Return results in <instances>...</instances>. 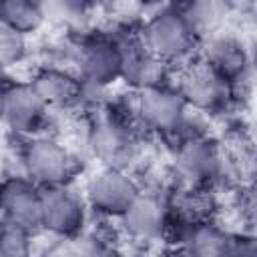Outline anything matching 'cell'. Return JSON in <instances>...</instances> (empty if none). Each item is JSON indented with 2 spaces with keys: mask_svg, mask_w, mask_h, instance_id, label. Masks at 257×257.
Instances as JSON below:
<instances>
[{
  "mask_svg": "<svg viewBox=\"0 0 257 257\" xmlns=\"http://www.w3.org/2000/svg\"><path fill=\"white\" fill-rule=\"evenodd\" d=\"M197 32L179 6H167L153 14L141 32V42L149 54L165 64L189 56L197 44Z\"/></svg>",
  "mask_w": 257,
  "mask_h": 257,
  "instance_id": "6da1fadb",
  "label": "cell"
},
{
  "mask_svg": "<svg viewBox=\"0 0 257 257\" xmlns=\"http://www.w3.org/2000/svg\"><path fill=\"white\" fill-rule=\"evenodd\" d=\"M22 163L26 169V177L38 189L66 187L76 169L70 151L50 137L28 141L22 153Z\"/></svg>",
  "mask_w": 257,
  "mask_h": 257,
  "instance_id": "7a4b0ae2",
  "label": "cell"
},
{
  "mask_svg": "<svg viewBox=\"0 0 257 257\" xmlns=\"http://www.w3.org/2000/svg\"><path fill=\"white\" fill-rule=\"evenodd\" d=\"M2 225L36 233L40 225V189L28 177H6L0 181Z\"/></svg>",
  "mask_w": 257,
  "mask_h": 257,
  "instance_id": "3957f363",
  "label": "cell"
},
{
  "mask_svg": "<svg viewBox=\"0 0 257 257\" xmlns=\"http://www.w3.org/2000/svg\"><path fill=\"white\" fill-rule=\"evenodd\" d=\"M177 90L185 104L199 112H219L227 108L233 96V86L203 60L191 64L181 74Z\"/></svg>",
  "mask_w": 257,
  "mask_h": 257,
  "instance_id": "277c9868",
  "label": "cell"
},
{
  "mask_svg": "<svg viewBox=\"0 0 257 257\" xmlns=\"http://www.w3.org/2000/svg\"><path fill=\"white\" fill-rule=\"evenodd\" d=\"M135 112L151 131L159 135H179L187 116V104L177 88L163 84L141 90L135 102Z\"/></svg>",
  "mask_w": 257,
  "mask_h": 257,
  "instance_id": "5b68a950",
  "label": "cell"
},
{
  "mask_svg": "<svg viewBox=\"0 0 257 257\" xmlns=\"http://www.w3.org/2000/svg\"><path fill=\"white\" fill-rule=\"evenodd\" d=\"M223 163L225 157L221 147L209 137L181 141L175 155L177 173L183 177L189 189H201L217 179L223 171Z\"/></svg>",
  "mask_w": 257,
  "mask_h": 257,
  "instance_id": "8992f818",
  "label": "cell"
},
{
  "mask_svg": "<svg viewBox=\"0 0 257 257\" xmlns=\"http://www.w3.org/2000/svg\"><path fill=\"white\" fill-rule=\"evenodd\" d=\"M40 225L62 239H74L84 227V203L68 187L40 189Z\"/></svg>",
  "mask_w": 257,
  "mask_h": 257,
  "instance_id": "52a82bcc",
  "label": "cell"
},
{
  "mask_svg": "<svg viewBox=\"0 0 257 257\" xmlns=\"http://www.w3.org/2000/svg\"><path fill=\"white\" fill-rule=\"evenodd\" d=\"M46 104L26 82L0 88V118L18 135H36L46 122Z\"/></svg>",
  "mask_w": 257,
  "mask_h": 257,
  "instance_id": "ba28073f",
  "label": "cell"
},
{
  "mask_svg": "<svg viewBox=\"0 0 257 257\" xmlns=\"http://www.w3.org/2000/svg\"><path fill=\"white\" fill-rule=\"evenodd\" d=\"M139 195L137 183L120 169L106 167L88 181L86 201L88 205L106 217H120Z\"/></svg>",
  "mask_w": 257,
  "mask_h": 257,
  "instance_id": "9c48e42d",
  "label": "cell"
},
{
  "mask_svg": "<svg viewBox=\"0 0 257 257\" xmlns=\"http://www.w3.org/2000/svg\"><path fill=\"white\" fill-rule=\"evenodd\" d=\"M80 74L86 84L108 86L122 76V52L116 40L94 38L80 50Z\"/></svg>",
  "mask_w": 257,
  "mask_h": 257,
  "instance_id": "30bf717a",
  "label": "cell"
},
{
  "mask_svg": "<svg viewBox=\"0 0 257 257\" xmlns=\"http://www.w3.org/2000/svg\"><path fill=\"white\" fill-rule=\"evenodd\" d=\"M124 231L139 241H151L167 231V205L153 193H141L118 217Z\"/></svg>",
  "mask_w": 257,
  "mask_h": 257,
  "instance_id": "8fae6325",
  "label": "cell"
},
{
  "mask_svg": "<svg viewBox=\"0 0 257 257\" xmlns=\"http://www.w3.org/2000/svg\"><path fill=\"white\" fill-rule=\"evenodd\" d=\"M203 62L211 66L221 78H225L231 86H235L249 68V56L243 44L233 36H217L213 38L203 54Z\"/></svg>",
  "mask_w": 257,
  "mask_h": 257,
  "instance_id": "7c38bea8",
  "label": "cell"
},
{
  "mask_svg": "<svg viewBox=\"0 0 257 257\" xmlns=\"http://www.w3.org/2000/svg\"><path fill=\"white\" fill-rule=\"evenodd\" d=\"M34 92L40 96V100L46 106H64L80 98L82 94V80L76 78L74 74L46 66L38 70L32 80L28 82Z\"/></svg>",
  "mask_w": 257,
  "mask_h": 257,
  "instance_id": "4fadbf2b",
  "label": "cell"
},
{
  "mask_svg": "<svg viewBox=\"0 0 257 257\" xmlns=\"http://www.w3.org/2000/svg\"><path fill=\"white\" fill-rule=\"evenodd\" d=\"M229 239L219 227L203 223L181 235L171 257H229Z\"/></svg>",
  "mask_w": 257,
  "mask_h": 257,
  "instance_id": "5bb4252c",
  "label": "cell"
},
{
  "mask_svg": "<svg viewBox=\"0 0 257 257\" xmlns=\"http://www.w3.org/2000/svg\"><path fill=\"white\" fill-rule=\"evenodd\" d=\"M92 149L94 153L112 167V161H116L131 145V133L126 128V122L120 118L110 116L102 124H98L92 133Z\"/></svg>",
  "mask_w": 257,
  "mask_h": 257,
  "instance_id": "9a60e30c",
  "label": "cell"
},
{
  "mask_svg": "<svg viewBox=\"0 0 257 257\" xmlns=\"http://www.w3.org/2000/svg\"><path fill=\"white\" fill-rule=\"evenodd\" d=\"M44 8L30 0H4L0 2V26L14 30L22 36L34 32L44 20Z\"/></svg>",
  "mask_w": 257,
  "mask_h": 257,
  "instance_id": "2e32d148",
  "label": "cell"
},
{
  "mask_svg": "<svg viewBox=\"0 0 257 257\" xmlns=\"http://www.w3.org/2000/svg\"><path fill=\"white\" fill-rule=\"evenodd\" d=\"M0 257H32L28 233L2 225L0 227Z\"/></svg>",
  "mask_w": 257,
  "mask_h": 257,
  "instance_id": "e0dca14e",
  "label": "cell"
},
{
  "mask_svg": "<svg viewBox=\"0 0 257 257\" xmlns=\"http://www.w3.org/2000/svg\"><path fill=\"white\" fill-rule=\"evenodd\" d=\"M26 54V40L22 34L0 26V66H12Z\"/></svg>",
  "mask_w": 257,
  "mask_h": 257,
  "instance_id": "ac0fdd59",
  "label": "cell"
},
{
  "mask_svg": "<svg viewBox=\"0 0 257 257\" xmlns=\"http://www.w3.org/2000/svg\"><path fill=\"white\" fill-rule=\"evenodd\" d=\"M229 257H257V243L253 235L241 233L229 239Z\"/></svg>",
  "mask_w": 257,
  "mask_h": 257,
  "instance_id": "d6986e66",
  "label": "cell"
},
{
  "mask_svg": "<svg viewBox=\"0 0 257 257\" xmlns=\"http://www.w3.org/2000/svg\"><path fill=\"white\" fill-rule=\"evenodd\" d=\"M76 257H116L114 253H112V249H108L106 245H100V243H88V245H84L78 253H76Z\"/></svg>",
  "mask_w": 257,
  "mask_h": 257,
  "instance_id": "ffe728a7",
  "label": "cell"
},
{
  "mask_svg": "<svg viewBox=\"0 0 257 257\" xmlns=\"http://www.w3.org/2000/svg\"><path fill=\"white\" fill-rule=\"evenodd\" d=\"M0 227H2V217H0Z\"/></svg>",
  "mask_w": 257,
  "mask_h": 257,
  "instance_id": "44dd1931",
  "label": "cell"
}]
</instances>
